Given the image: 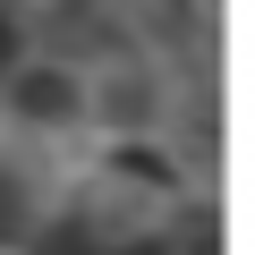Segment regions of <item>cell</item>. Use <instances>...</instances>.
<instances>
[{"label": "cell", "mask_w": 255, "mask_h": 255, "mask_svg": "<svg viewBox=\"0 0 255 255\" xmlns=\"http://www.w3.org/2000/svg\"><path fill=\"white\" fill-rule=\"evenodd\" d=\"M17 111H26V119H68V111H77V77L26 68V77H17Z\"/></svg>", "instance_id": "obj_1"}, {"label": "cell", "mask_w": 255, "mask_h": 255, "mask_svg": "<svg viewBox=\"0 0 255 255\" xmlns=\"http://www.w3.org/2000/svg\"><path fill=\"white\" fill-rule=\"evenodd\" d=\"M0 68H17V26L0 17Z\"/></svg>", "instance_id": "obj_3"}, {"label": "cell", "mask_w": 255, "mask_h": 255, "mask_svg": "<svg viewBox=\"0 0 255 255\" xmlns=\"http://www.w3.org/2000/svg\"><path fill=\"white\" fill-rule=\"evenodd\" d=\"M34 255H94V230H85V221H60V230H43Z\"/></svg>", "instance_id": "obj_2"}, {"label": "cell", "mask_w": 255, "mask_h": 255, "mask_svg": "<svg viewBox=\"0 0 255 255\" xmlns=\"http://www.w3.org/2000/svg\"><path fill=\"white\" fill-rule=\"evenodd\" d=\"M119 255H179V247H162V238H136V247H119Z\"/></svg>", "instance_id": "obj_4"}]
</instances>
